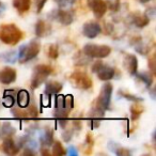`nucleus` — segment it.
<instances>
[{
	"mask_svg": "<svg viewBox=\"0 0 156 156\" xmlns=\"http://www.w3.org/2000/svg\"><path fill=\"white\" fill-rule=\"evenodd\" d=\"M113 86L110 83H105L101 88L98 98L92 103L89 115L92 119H102L105 117V112L110 107L111 95H112Z\"/></svg>",
	"mask_w": 156,
	"mask_h": 156,
	"instance_id": "obj_1",
	"label": "nucleus"
},
{
	"mask_svg": "<svg viewBox=\"0 0 156 156\" xmlns=\"http://www.w3.org/2000/svg\"><path fill=\"white\" fill-rule=\"evenodd\" d=\"M24 37V32L15 24L0 25V41L10 46H15Z\"/></svg>",
	"mask_w": 156,
	"mask_h": 156,
	"instance_id": "obj_2",
	"label": "nucleus"
},
{
	"mask_svg": "<svg viewBox=\"0 0 156 156\" xmlns=\"http://www.w3.org/2000/svg\"><path fill=\"white\" fill-rule=\"evenodd\" d=\"M74 108L73 95H59L55 98V109L52 115L58 119H67L69 112Z\"/></svg>",
	"mask_w": 156,
	"mask_h": 156,
	"instance_id": "obj_3",
	"label": "nucleus"
},
{
	"mask_svg": "<svg viewBox=\"0 0 156 156\" xmlns=\"http://www.w3.org/2000/svg\"><path fill=\"white\" fill-rule=\"evenodd\" d=\"M41 50V43L39 40H31L28 44H25L20 47L17 59L20 63H26L37 58Z\"/></svg>",
	"mask_w": 156,
	"mask_h": 156,
	"instance_id": "obj_4",
	"label": "nucleus"
},
{
	"mask_svg": "<svg viewBox=\"0 0 156 156\" xmlns=\"http://www.w3.org/2000/svg\"><path fill=\"white\" fill-rule=\"evenodd\" d=\"M54 73V67L50 66L48 64H37L33 69L32 77H31V83H30V88L32 90H35L40 87L41 85H43L46 81V79L48 78V76H50Z\"/></svg>",
	"mask_w": 156,
	"mask_h": 156,
	"instance_id": "obj_5",
	"label": "nucleus"
},
{
	"mask_svg": "<svg viewBox=\"0 0 156 156\" xmlns=\"http://www.w3.org/2000/svg\"><path fill=\"white\" fill-rule=\"evenodd\" d=\"M86 57L93 59H104L111 54V48L108 45H98V44L88 43L83 48Z\"/></svg>",
	"mask_w": 156,
	"mask_h": 156,
	"instance_id": "obj_6",
	"label": "nucleus"
},
{
	"mask_svg": "<svg viewBox=\"0 0 156 156\" xmlns=\"http://www.w3.org/2000/svg\"><path fill=\"white\" fill-rule=\"evenodd\" d=\"M69 81L74 88L79 90H89L93 86L91 77L83 71L73 72L69 76Z\"/></svg>",
	"mask_w": 156,
	"mask_h": 156,
	"instance_id": "obj_7",
	"label": "nucleus"
},
{
	"mask_svg": "<svg viewBox=\"0 0 156 156\" xmlns=\"http://www.w3.org/2000/svg\"><path fill=\"white\" fill-rule=\"evenodd\" d=\"M11 113L14 118L18 120H35L39 117L37 107L34 104H31V103L26 108H20V107L13 108L12 107Z\"/></svg>",
	"mask_w": 156,
	"mask_h": 156,
	"instance_id": "obj_8",
	"label": "nucleus"
},
{
	"mask_svg": "<svg viewBox=\"0 0 156 156\" xmlns=\"http://www.w3.org/2000/svg\"><path fill=\"white\" fill-rule=\"evenodd\" d=\"M92 72L98 75V79L102 81H109L115 77V69L103 63V61H95L92 65Z\"/></svg>",
	"mask_w": 156,
	"mask_h": 156,
	"instance_id": "obj_9",
	"label": "nucleus"
},
{
	"mask_svg": "<svg viewBox=\"0 0 156 156\" xmlns=\"http://www.w3.org/2000/svg\"><path fill=\"white\" fill-rule=\"evenodd\" d=\"M48 17H50L52 20L60 23L63 26H69L74 22L75 14L72 10H64L63 8H60L58 10H52Z\"/></svg>",
	"mask_w": 156,
	"mask_h": 156,
	"instance_id": "obj_10",
	"label": "nucleus"
},
{
	"mask_svg": "<svg viewBox=\"0 0 156 156\" xmlns=\"http://www.w3.org/2000/svg\"><path fill=\"white\" fill-rule=\"evenodd\" d=\"M2 144H1V151L5 154L10 156L17 155L20 152V150L23 149L22 145H20V141L13 139V137H8V138L2 139Z\"/></svg>",
	"mask_w": 156,
	"mask_h": 156,
	"instance_id": "obj_11",
	"label": "nucleus"
},
{
	"mask_svg": "<svg viewBox=\"0 0 156 156\" xmlns=\"http://www.w3.org/2000/svg\"><path fill=\"white\" fill-rule=\"evenodd\" d=\"M88 5L95 18L101 20L107 12V3L105 0H88Z\"/></svg>",
	"mask_w": 156,
	"mask_h": 156,
	"instance_id": "obj_12",
	"label": "nucleus"
},
{
	"mask_svg": "<svg viewBox=\"0 0 156 156\" xmlns=\"http://www.w3.org/2000/svg\"><path fill=\"white\" fill-rule=\"evenodd\" d=\"M102 32V27L98 23L91 20L83 24V34L88 39H94Z\"/></svg>",
	"mask_w": 156,
	"mask_h": 156,
	"instance_id": "obj_13",
	"label": "nucleus"
},
{
	"mask_svg": "<svg viewBox=\"0 0 156 156\" xmlns=\"http://www.w3.org/2000/svg\"><path fill=\"white\" fill-rule=\"evenodd\" d=\"M16 78H17V73L16 69L13 67L5 66L0 69V83L2 85H11L15 83Z\"/></svg>",
	"mask_w": 156,
	"mask_h": 156,
	"instance_id": "obj_14",
	"label": "nucleus"
},
{
	"mask_svg": "<svg viewBox=\"0 0 156 156\" xmlns=\"http://www.w3.org/2000/svg\"><path fill=\"white\" fill-rule=\"evenodd\" d=\"M123 64L129 75L134 76L138 72V59L135 55L126 54L123 59Z\"/></svg>",
	"mask_w": 156,
	"mask_h": 156,
	"instance_id": "obj_15",
	"label": "nucleus"
},
{
	"mask_svg": "<svg viewBox=\"0 0 156 156\" xmlns=\"http://www.w3.org/2000/svg\"><path fill=\"white\" fill-rule=\"evenodd\" d=\"M52 142H54V130L49 127H46L44 130H42L41 135H40L41 147H51Z\"/></svg>",
	"mask_w": 156,
	"mask_h": 156,
	"instance_id": "obj_16",
	"label": "nucleus"
},
{
	"mask_svg": "<svg viewBox=\"0 0 156 156\" xmlns=\"http://www.w3.org/2000/svg\"><path fill=\"white\" fill-rule=\"evenodd\" d=\"M62 88H63V86L61 83L56 81V80H51V81L46 83L44 92H45V95H47L50 98V96H52V95L59 94V92L62 90Z\"/></svg>",
	"mask_w": 156,
	"mask_h": 156,
	"instance_id": "obj_17",
	"label": "nucleus"
},
{
	"mask_svg": "<svg viewBox=\"0 0 156 156\" xmlns=\"http://www.w3.org/2000/svg\"><path fill=\"white\" fill-rule=\"evenodd\" d=\"M132 24L137 28H144L150 24V17L147 14L135 13L132 15Z\"/></svg>",
	"mask_w": 156,
	"mask_h": 156,
	"instance_id": "obj_18",
	"label": "nucleus"
},
{
	"mask_svg": "<svg viewBox=\"0 0 156 156\" xmlns=\"http://www.w3.org/2000/svg\"><path fill=\"white\" fill-rule=\"evenodd\" d=\"M34 33L37 37H44L50 33V26L43 20L37 22L34 26Z\"/></svg>",
	"mask_w": 156,
	"mask_h": 156,
	"instance_id": "obj_19",
	"label": "nucleus"
},
{
	"mask_svg": "<svg viewBox=\"0 0 156 156\" xmlns=\"http://www.w3.org/2000/svg\"><path fill=\"white\" fill-rule=\"evenodd\" d=\"M16 103L20 108H26L30 104V94L27 90H18L16 93Z\"/></svg>",
	"mask_w": 156,
	"mask_h": 156,
	"instance_id": "obj_20",
	"label": "nucleus"
},
{
	"mask_svg": "<svg viewBox=\"0 0 156 156\" xmlns=\"http://www.w3.org/2000/svg\"><path fill=\"white\" fill-rule=\"evenodd\" d=\"M16 90H5L2 98V105L8 108H12L16 103Z\"/></svg>",
	"mask_w": 156,
	"mask_h": 156,
	"instance_id": "obj_21",
	"label": "nucleus"
},
{
	"mask_svg": "<svg viewBox=\"0 0 156 156\" xmlns=\"http://www.w3.org/2000/svg\"><path fill=\"white\" fill-rule=\"evenodd\" d=\"M16 133V128L10 122H5L0 127V139H5L8 137H13Z\"/></svg>",
	"mask_w": 156,
	"mask_h": 156,
	"instance_id": "obj_22",
	"label": "nucleus"
},
{
	"mask_svg": "<svg viewBox=\"0 0 156 156\" xmlns=\"http://www.w3.org/2000/svg\"><path fill=\"white\" fill-rule=\"evenodd\" d=\"M135 75L137 76V78H138L139 80H141L143 83H144V86L147 88V89H150L151 88V86L153 85V74L151 73V72H137Z\"/></svg>",
	"mask_w": 156,
	"mask_h": 156,
	"instance_id": "obj_23",
	"label": "nucleus"
},
{
	"mask_svg": "<svg viewBox=\"0 0 156 156\" xmlns=\"http://www.w3.org/2000/svg\"><path fill=\"white\" fill-rule=\"evenodd\" d=\"M31 5V0H13V7L18 13L23 14L29 11Z\"/></svg>",
	"mask_w": 156,
	"mask_h": 156,
	"instance_id": "obj_24",
	"label": "nucleus"
},
{
	"mask_svg": "<svg viewBox=\"0 0 156 156\" xmlns=\"http://www.w3.org/2000/svg\"><path fill=\"white\" fill-rule=\"evenodd\" d=\"M130 118L133 121H136L141 117V115L144 111V107L140 104V102H136L130 106Z\"/></svg>",
	"mask_w": 156,
	"mask_h": 156,
	"instance_id": "obj_25",
	"label": "nucleus"
},
{
	"mask_svg": "<svg viewBox=\"0 0 156 156\" xmlns=\"http://www.w3.org/2000/svg\"><path fill=\"white\" fill-rule=\"evenodd\" d=\"M109 150L110 151H112L113 153L115 154V155L118 156H128L130 155V151L129 150H127L126 147H120V145L115 144V143H112L110 142L108 145Z\"/></svg>",
	"mask_w": 156,
	"mask_h": 156,
	"instance_id": "obj_26",
	"label": "nucleus"
},
{
	"mask_svg": "<svg viewBox=\"0 0 156 156\" xmlns=\"http://www.w3.org/2000/svg\"><path fill=\"white\" fill-rule=\"evenodd\" d=\"M94 144V138L91 134H87L86 136V140L85 142L83 143V152L85 154H90L92 152V147H93Z\"/></svg>",
	"mask_w": 156,
	"mask_h": 156,
	"instance_id": "obj_27",
	"label": "nucleus"
},
{
	"mask_svg": "<svg viewBox=\"0 0 156 156\" xmlns=\"http://www.w3.org/2000/svg\"><path fill=\"white\" fill-rule=\"evenodd\" d=\"M51 154L55 156H63L66 154V151H65L64 147H63L60 141H55V142H52Z\"/></svg>",
	"mask_w": 156,
	"mask_h": 156,
	"instance_id": "obj_28",
	"label": "nucleus"
},
{
	"mask_svg": "<svg viewBox=\"0 0 156 156\" xmlns=\"http://www.w3.org/2000/svg\"><path fill=\"white\" fill-rule=\"evenodd\" d=\"M118 95L125 98V100H127V101H130V102H133V103L142 102L143 101L142 98H139V96H136V95H134V94H130V93H128V92L124 91V90H119V91H118Z\"/></svg>",
	"mask_w": 156,
	"mask_h": 156,
	"instance_id": "obj_29",
	"label": "nucleus"
},
{
	"mask_svg": "<svg viewBox=\"0 0 156 156\" xmlns=\"http://www.w3.org/2000/svg\"><path fill=\"white\" fill-rule=\"evenodd\" d=\"M47 56L49 57L50 59L55 60V59L58 58L59 56V48L56 44H50L47 48Z\"/></svg>",
	"mask_w": 156,
	"mask_h": 156,
	"instance_id": "obj_30",
	"label": "nucleus"
},
{
	"mask_svg": "<svg viewBox=\"0 0 156 156\" xmlns=\"http://www.w3.org/2000/svg\"><path fill=\"white\" fill-rule=\"evenodd\" d=\"M63 133H62V139H63V141L64 142H69V141L72 140V138H73V136H74V133L76 132L75 129H74V127L72 126V128H63Z\"/></svg>",
	"mask_w": 156,
	"mask_h": 156,
	"instance_id": "obj_31",
	"label": "nucleus"
},
{
	"mask_svg": "<svg viewBox=\"0 0 156 156\" xmlns=\"http://www.w3.org/2000/svg\"><path fill=\"white\" fill-rule=\"evenodd\" d=\"M107 3V9H109L112 12H118L121 8V2L120 0H108L106 1Z\"/></svg>",
	"mask_w": 156,
	"mask_h": 156,
	"instance_id": "obj_32",
	"label": "nucleus"
},
{
	"mask_svg": "<svg viewBox=\"0 0 156 156\" xmlns=\"http://www.w3.org/2000/svg\"><path fill=\"white\" fill-rule=\"evenodd\" d=\"M156 58H155V54H153L147 60V65H149V69L153 75L156 74Z\"/></svg>",
	"mask_w": 156,
	"mask_h": 156,
	"instance_id": "obj_33",
	"label": "nucleus"
},
{
	"mask_svg": "<svg viewBox=\"0 0 156 156\" xmlns=\"http://www.w3.org/2000/svg\"><path fill=\"white\" fill-rule=\"evenodd\" d=\"M1 58L5 59L7 62L14 63L16 61V59H17V57H16V55H15V51H11V52H7L5 56H1Z\"/></svg>",
	"mask_w": 156,
	"mask_h": 156,
	"instance_id": "obj_34",
	"label": "nucleus"
},
{
	"mask_svg": "<svg viewBox=\"0 0 156 156\" xmlns=\"http://www.w3.org/2000/svg\"><path fill=\"white\" fill-rule=\"evenodd\" d=\"M56 2L60 8H66L74 5L76 2V0H56Z\"/></svg>",
	"mask_w": 156,
	"mask_h": 156,
	"instance_id": "obj_35",
	"label": "nucleus"
},
{
	"mask_svg": "<svg viewBox=\"0 0 156 156\" xmlns=\"http://www.w3.org/2000/svg\"><path fill=\"white\" fill-rule=\"evenodd\" d=\"M35 2V8H37V13H41L43 8L45 7L47 0H34Z\"/></svg>",
	"mask_w": 156,
	"mask_h": 156,
	"instance_id": "obj_36",
	"label": "nucleus"
},
{
	"mask_svg": "<svg viewBox=\"0 0 156 156\" xmlns=\"http://www.w3.org/2000/svg\"><path fill=\"white\" fill-rule=\"evenodd\" d=\"M24 149V152H23V155H25V156H34L35 154H37V152H35V150H33V149H30V147H23Z\"/></svg>",
	"mask_w": 156,
	"mask_h": 156,
	"instance_id": "obj_37",
	"label": "nucleus"
},
{
	"mask_svg": "<svg viewBox=\"0 0 156 156\" xmlns=\"http://www.w3.org/2000/svg\"><path fill=\"white\" fill-rule=\"evenodd\" d=\"M66 154H69L71 156H77L78 151L76 150L75 147H69V150H67V152H66Z\"/></svg>",
	"mask_w": 156,
	"mask_h": 156,
	"instance_id": "obj_38",
	"label": "nucleus"
},
{
	"mask_svg": "<svg viewBox=\"0 0 156 156\" xmlns=\"http://www.w3.org/2000/svg\"><path fill=\"white\" fill-rule=\"evenodd\" d=\"M48 149H49V147H40V152H41V154H42L43 156H45V155H46V156H49L51 153H50V152L48 151Z\"/></svg>",
	"mask_w": 156,
	"mask_h": 156,
	"instance_id": "obj_39",
	"label": "nucleus"
},
{
	"mask_svg": "<svg viewBox=\"0 0 156 156\" xmlns=\"http://www.w3.org/2000/svg\"><path fill=\"white\" fill-rule=\"evenodd\" d=\"M5 10H7V7H5V2L0 0V17H1V16H2L3 14H5Z\"/></svg>",
	"mask_w": 156,
	"mask_h": 156,
	"instance_id": "obj_40",
	"label": "nucleus"
},
{
	"mask_svg": "<svg viewBox=\"0 0 156 156\" xmlns=\"http://www.w3.org/2000/svg\"><path fill=\"white\" fill-rule=\"evenodd\" d=\"M138 2H140V3H142V5H144V3H147V2H150V1H152V0H137Z\"/></svg>",
	"mask_w": 156,
	"mask_h": 156,
	"instance_id": "obj_41",
	"label": "nucleus"
}]
</instances>
